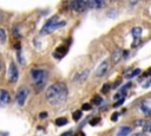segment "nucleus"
<instances>
[{
	"label": "nucleus",
	"mask_w": 151,
	"mask_h": 136,
	"mask_svg": "<svg viewBox=\"0 0 151 136\" xmlns=\"http://www.w3.org/2000/svg\"><path fill=\"white\" fill-rule=\"evenodd\" d=\"M131 132V128L130 127H122L119 129V131L117 132V136H127Z\"/></svg>",
	"instance_id": "2eb2a0df"
},
{
	"label": "nucleus",
	"mask_w": 151,
	"mask_h": 136,
	"mask_svg": "<svg viewBox=\"0 0 151 136\" xmlns=\"http://www.w3.org/2000/svg\"><path fill=\"white\" fill-rule=\"evenodd\" d=\"M111 1H120V0H111Z\"/></svg>",
	"instance_id": "473e14b6"
},
{
	"label": "nucleus",
	"mask_w": 151,
	"mask_h": 136,
	"mask_svg": "<svg viewBox=\"0 0 151 136\" xmlns=\"http://www.w3.org/2000/svg\"><path fill=\"white\" fill-rule=\"evenodd\" d=\"M123 57V51L122 50H119V49H117L113 53H112V56H111V59H112V62L116 64V63H118L119 62V59Z\"/></svg>",
	"instance_id": "4468645a"
},
{
	"label": "nucleus",
	"mask_w": 151,
	"mask_h": 136,
	"mask_svg": "<svg viewBox=\"0 0 151 136\" xmlns=\"http://www.w3.org/2000/svg\"><path fill=\"white\" fill-rule=\"evenodd\" d=\"M66 52H67V49H66V46H59L56 51H54V57L56 58H58V59H60L61 57H64L65 54H66Z\"/></svg>",
	"instance_id": "9b49d317"
},
{
	"label": "nucleus",
	"mask_w": 151,
	"mask_h": 136,
	"mask_svg": "<svg viewBox=\"0 0 151 136\" xmlns=\"http://www.w3.org/2000/svg\"><path fill=\"white\" fill-rule=\"evenodd\" d=\"M129 87H130V84H126L125 87H123V88H122V89H120V90L115 95V99L124 98V97H125V95H126V92H127L126 90H127V88H129Z\"/></svg>",
	"instance_id": "f8f14e48"
},
{
	"label": "nucleus",
	"mask_w": 151,
	"mask_h": 136,
	"mask_svg": "<svg viewBox=\"0 0 151 136\" xmlns=\"http://www.w3.org/2000/svg\"><path fill=\"white\" fill-rule=\"evenodd\" d=\"M39 117H40V118H45V117H47V112H41V114L39 115Z\"/></svg>",
	"instance_id": "c85d7f7f"
},
{
	"label": "nucleus",
	"mask_w": 151,
	"mask_h": 136,
	"mask_svg": "<svg viewBox=\"0 0 151 136\" xmlns=\"http://www.w3.org/2000/svg\"><path fill=\"white\" fill-rule=\"evenodd\" d=\"M71 134H72V131H67V132H64L61 136H70Z\"/></svg>",
	"instance_id": "c756f323"
},
{
	"label": "nucleus",
	"mask_w": 151,
	"mask_h": 136,
	"mask_svg": "<svg viewBox=\"0 0 151 136\" xmlns=\"http://www.w3.org/2000/svg\"><path fill=\"white\" fill-rule=\"evenodd\" d=\"M67 85L64 82H57L46 90V99L52 105L63 104L67 98Z\"/></svg>",
	"instance_id": "f257e3e1"
},
{
	"label": "nucleus",
	"mask_w": 151,
	"mask_h": 136,
	"mask_svg": "<svg viewBox=\"0 0 151 136\" xmlns=\"http://www.w3.org/2000/svg\"><path fill=\"white\" fill-rule=\"evenodd\" d=\"M18 77H19V72L17 69V65H16V63L11 62L10 67H9V79L11 83H16L18 81Z\"/></svg>",
	"instance_id": "423d86ee"
},
{
	"label": "nucleus",
	"mask_w": 151,
	"mask_h": 136,
	"mask_svg": "<svg viewBox=\"0 0 151 136\" xmlns=\"http://www.w3.org/2000/svg\"><path fill=\"white\" fill-rule=\"evenodd\" d=\"M99 122H100V118H99V117H95V118H92V120L90 121V124H91L92 127H95V125H97Z\"/></svg>",
	"instance_id": "b1692460"
},
{
	"label": "nucleus",
	"mask_w": 151,
	"mask_h": 136,
	"mask_svg": "<svg viewBox=\"0 0 151 136\" xmlns=\"http://www.w3.org/2000/svg\"><path fill=\"white\" fill-rule=\"evenodd\" d=\"M56 124H57L58 127H63V125L67 124V118H65V117H59V118L56 120Z\"/></svg>",
	"instance_id": "a211bd4d"
},
{
	"label": "nucleus",
	"mask_w": 151,
	"mask_h": 136,
	"mask_svg": "<svg viewBox=\"0 0 151 136\" xmlns=\"http://www.w3.org/2000/svg\"><path fill=\"white\" fill-rule=\"evenodd\" d=\"M47 75H48V72L43 69H32L31 70V76L34 81V85H36L37 90H41L45 87Z\"/></svg>",
	"instance_id": "7ed1b4c3"
},
{
	"label": "nucleus",
	"mask_w": 151,
	"mask_h": 136,
	"mask_svg": "<svg viewBox=\"0 0 151 136\" xmlns=\"http://www.w3.org/2000/svg\"><path fill=\"white\" fill-rule=\"evenodd\" d=\"M130 33H131V36H132L135 39H138V38L142 36V33H143V29H142V27H138V26H136V27L131 29Z\"/></svg>",
	"instance_id": "ddd939ff"
},
{
	"label": "nucleus",
	"mask_w": 151,
	"mask_h": 136,
	"mask_svg": "<svg viewBox=\"0 0 151 136\" xmlns=\"http://www.w3.org/2000/svg\"><path fill=\"white\" fill-rule=\"evenodd\" d=\"M3 19H4V13H3L1 11H0V21H1Z\"/></svg>",
	"instance_id": "7c9ffc66"
},
{
	"label": "nucleus",
	"mask_w": 151,
	"mask_h": 136,
	"mask_svg": "<svg viewBox=\"0 0 151 136\" xmlns=\"http://www.w3.org/2000/svg\"><path fill=\"white\" fill-rule=\"evenodd\" d=\"M7 40V32L4 27H0V44H5Z\"/></svg>",
	"instance_id": "dca6fc26"
},
{
	"label": "nucleus",
	"mask_w": 151,
	"mask_h": 136,
	"mask_svg": "<svg viewBox=\"0 0 151 136\" xmlns=\"http://www.w3.org/2000/svg\"><path fill=\"white\" fill-rule=\"evenodd\" d=\"M28 97V89L26 87H20L16 95V101L19 107H23L26 103V99Z\"/></svg>",
	"instance_id": "39448f33"
},
{
	"label": "nucleus",
	"mask_w": 151,
	"mask_h": 136,
	"mask_svg": "<svg viewBox=\"0 0 151 136\" xmlns=\"http://www.w3.org/2000/svg\"><path fill=\"white\" fill-rule=\"evenodd\" d=\"M124 101H125V98H120V99H118V102H116V103L113 104V107H115V108H117V107L122 105V104L124 103Z\"/></svg>",
	"instance_id": "a878e982"
},
{
	"label": "nucleus",
	"mask_w": 151,
	"mask_h": 136,
	"mask_svg": "<svg viewBox=\"0 0 151 136\" xmlns=\"http://www.w3.org/2000/svg\"><path fill=\"white\" fill-rule=\"evenodd\" d=\"M105 5H106L105 0H90V1H89V7H88V9L100 10V9L105 7Z\"/></svg>",
	"instance_id": "6e6552de"
},
{
	"label": "nucleus",
	"mask_w": 151,
	"mask_h": 136,
	"mask_svg": "<svg viewBox=\"0 0 151 136\" xmlns=\"http://www.w3.org/2000/svg\"><path fill=\"white\" fill-rule=\"evenodd\" d=\"M143 129H144V131H150V128H151V124H150V121L149 120H146V121H144V123H143Z\"/></svg>",
	"instance_id": "4be33fe9"
},
{
	"label": "nucleus",
	"mask_w": 151,
	"mask_h": 136,
	"mask_svg": "<svg viewBox=\"0 0 151 136\" xmlns=\"http://www.w3.org/2000/svg\"><path fill=\"white\" fill-rule=\"evenodd\" d=\"M140 109H142V111H143L146 116L150 115V107H149V102H147V101H144V102L140 104Z\"/></svg>",
	"instance_id": "f3484780"
},
{
	"label": "nucleus",
	"mask_w": 151,
	"mask_h": 136,
	"mask_svg": "<svg viewBox=\"0 0 151 136\" xmlns=\"http://www.w3.org/2000/svg\"><path fill=\"white\" fill-rule=\"evenodd\" d=\"M139 72H140V70H139V69H136V70H133V71H132L130 75H127L126 77H127L129 79H131V78H133V77L138 76V75H139Z\"/></svg>",
	"instance_id": "5701e85b"
},
{
	"label": "nucleus",
	"mask_w": 151,
	"mask_h": 136,
	"mask_svg": "<svg viewBox=\"0 0 151 136\" xmlns=\"http://www.w3.org/2000/svg\"><path fill=\"white\" fill-rule=\"evenodd\" d=\"M82 115H83L82 110H76V111L73 112L72 117H73V120H74V121H79V120L82 118Z\"/></svg>",
	"instance_id": "aec40b11"
},
{
	"label": "nucleus",
	"mask_w": 151,
	"mask_h": 136,
	"mask_svg": "<svg viewBox=\"0 0 151 136\" xmlns=\"http://www.w3.org/2000/svg\"><path fill=\"white\" fill-rule=\"evenodd\" d=\"M88 76H89V70L80 71V72H78L77 75L74 76L73 81L74 82H78V83H83V82H85V79L88 78Z\"/></svg>",
	"instance_id": "9d476101"
},
{
	"label": "nucleus",
	"mask_w": 151,
	"mask_h": 136,
	"mask_svg": "<svg viewBox=\"0 0 151 136\" xmlns=\"http://www.w3.org/2000/svg\"><path fill=\"white\" fill-rule=\"evenodd\" d=\"M108 69H109V63H108V62H103V63L98 66V69L96 70V76H97V77L104 76V75L106 74Z\"/></svg>",
	"instance_id": "1a4fd4ad"
},
{
	"label": "nucleus",
	"mask_w": 151,
	"mask_h": 136,
	"mask_svg": "<svg viewBox=\"0 0 151 136\" xmlns=\"http://www.w3.org/2000/svg\"><path fill=\"white\" fill-rule=\"evenodd\" d=\"M82 110H85V111H89V110H91V104H90V103H85V104H83V107H82Z\"/></svg>",
	"instance_id": "393cba45"
},
{
	"label": "nucleus",
	"mask_w": 151,
	"mask_h": 136,
	"mask_svg": "<svg viewBox=\"0 0 151 136\" xmlns=\"http://www.w3.org/2000/svg\"><path fill=\"white\" fill-rule=\"evenodd\" d=\"M10 102H11L10 92L5 89H0V108L6 107Z\"/></svg>",
	"instance_id": "0eeeda50"
},
{
	"label": "nucleus",
	"mask_w": 151,
	"mask_h": 136,
	"mask_svg": "<svg viewBox=\"0 0 151 136\" xmlns=\"http://www.w3.org/2000/svg\"><path fill=\"white\" fill-rule=\"evenodd\" d=\"M89 1L90 0H70L68 9L77 13H82L89 7Z\"/></svg>",
	"instance_id": "20e7f679"
},
{
	"label": "nucleus",
	"mask_w": 151,
	"mask_h": 136,
	"mask_svg": "<svg viewBox=\"0 0 151 136\" xmlns=\"http://www.w3.org/2000/svg\"><path fill=\"white\" fill-rule=\"evenodd\" d=\"M138 45H139V40H138V39H136V42L132 44V47H137Z\"/></svg>",
	"instance_id": "cd10ccee"
},
{
	"label": "nucleus",
	"mask_w": 151,
	"mask_h": 136,
	"mask_svg": "<svg viewBox=\"0 0 151 136\" xmlns=\"http://www.w3.org/2000/svg\"><path fill=\"white\" fill-rule=\"evenodd\" d=\"M64 25H66L65 20H59V16H53L52 18H50L45 23V25L43 26V29L40 31V34H43V36L44 34H48V33H51V32L63 27Z\"/></svg>",
	"instance_id": "f03ea898"
},
{
	"label": "nucleus",
	"mask_w": 151,
	"mask_h": 136,
	"mask_svg": "<svg viewBox=\"0 0 151 136\" xmlns=\"http://www.w3.org/2000/svg\"><path fill=\"white\" fill-rule=\"evenodd\" d=\"M110 89H111V85L109 84V83H105L103 87H102V94H108L109 91H110Z\"/></svg>",
	"instance_id": "412c9836"
},
{
	"label": "nucleus",
	"mask_w": 151,
	"mask_h": 136,
	"mask_svg": "<svg viewBox=\"0 0 151 136\" xmlns=\"http://www.w3.org/2000/svg\"><path fill=\"white\" fill-rule=\"evenodd\" d=\"M136 136H146V135H145V134H137Z\"/></svg>",
	"instance_id": "2f4dec72"
},
{
	"label": "nucleus",
	"mask_w": 151,
	"mask_h": 136,
	"mask_svg": "<svg viewBox=\"0 0 151 136\" xmlns=\"http://www.w3.org/2000/svg\"><path fill=\"white\" fill-rule=\"evenodd\" d=\"M102 102H103V98H102L99 95H96V96L92 98V101H91V103L95 104V105H99V104H102Z\"/></svg>",
	"instance_id": "6ab92c4d"
},
{
	"label": "nucleus",
	"mask_w": 151,
	"mask_h": 136,
	"mask_svg": "<svg viewBox=\"0 0 151 136\" xmlns=\"http://www.w3.org/2000/svg\"><path fill=\"white\" fill-rule=\"evenodd\" d=\"M118 116H119V114H118V112H115V114L111 116V120H112V121H117Z\"/></svg>",
	"instance_id": "bb28decb"
},
{
	"label": "nucleus",
	"mask_w": 151,
	"mask_h": 136,
	"mask_svg": "<svg viewBox=\"0 0 151 136\" xmlns=\"http://www.w3.org/2000/svg\"><path fill=\"white\" fill-rule=\"evenodd\" d=\"M0 70H1V65H0Z\"/></svg>",
	"instance_id": "72a5a7b5"
}]
</instances>
